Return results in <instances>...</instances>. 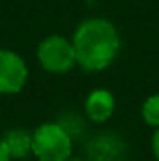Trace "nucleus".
I'll use <instances>...</instances> for the list:
<instances>
[{
  "label": "nucleus",
  "mask_w": 159,
  "mask_h": 161,
  "mask_svg": "<svg viewBox=\"0 0 159 161\" xmlns=\"http://www.w3.org/2000/svg\"><path fill=\"white\" fill-rule=\"evenodd\" d=\"M38 62L49 73H68L75 68V49L64 36H49L38 45Z\"/></svg>",
  "instance_id": "obj_3"
},
{
  "label": "nucleus",
  "mask_w": 159,
  "mask_h": 161,
  "mask_svg": "<svg viewBox=\"0 0 159 161\" xmlns=\"http://www.w3.org/2000/svg\"><path fill=\"white\" fill-rule=\"evenodd\" d=\"M73 152V137L56 122L41 124L32 133V154L38 161H68Z\"/></svg>",
  "instance_id": "obj_2"
},
{
  "label": "nucleus",
  "mask_w": 159,
  "mask_h": 161,
  "mask_svg": "<svg viewBox=\"0 0 159 161\" xmlns=\"http://www.w3.org/2000/svg\"><path fill=\"white\" fill-rule=\"evenodd\" d=\"M2 142L6 144L11 159H23L32 152V133L26 129H9Z\"/></svg>",
  "instance_id": "obj_7"
},
{
  "label": "nucleus",
  "mask_w": 159,
  "mask_h": 161,
  "mask_svg": "<svg viewBox=\"0 0 159 161\" xmlns=\"http://www.w3.org/2000/svg\"><path fill=\"white\" fill-rule=\"evenodd\" d=\"M71 43L77 64L84 71L107 69L120 53V36L116 26L101 17L84 19L75 28Z\"/></svg>",
  "instance_id": "obj_1"
},
{
  "label": "nucleus",
  "mask_w": 159,
  "mask_h": 161,
  "mask_svg": "<svg viewBox=\"0 0 159 161\" xmlns=\"http://www.w3.org/2000/svg\"><path fill=\"white\" fill-rule=\"evenodd\" d=\"M88 158L92 161H122L123 144L118 137H112V135L96 137L88 146Z\"/></svg>",
  "instance_id": "obj_6"
},
{
  "label": "nucleus",
  "mask_w": 159,
  "mask_h": 161,
  "mask_svg": "<svg viewBox=\"0 0 159 161\" xmlns=\"http://www.w3.org/2000/svg\"><path fill=\"white\" fill-rule=\"evenodd\" d=\"M0 161H11V156H9V152H8L6 144L2 142V139H0Z\"/></svg>",
  "instance_id": "obj_10"
},
{
  "label": "nucleus",
  "mask_w": 159,
  "mask_h": 161,
  "mask_svg": "<svg viewBox=\"0 0 159 161\" xmlns=\"http://www.w3.org/2000/svg\"><path fill=\"white\" fill-rule=\"evenodd\" d=\"M28 80L26 62L9 49H0V94L11 96L25 88Z\"/></svg>",
  "instance_id": "obj_4"
},
{
  "label": "nucleus",
  "mask_w": 159,
  "mask_h": 161,
  "mask_svg": "<svg viewBox=\"0 0 159 161\" xmlns=\"http://www.w3.org/2000/svg\"><path fill=\"white\" fill-rule=\"evenodd\" d=\"M68 161H79V159H71V158H69V159H68Z\"/></svg>",
  "instance_id": "obj_11"
},
{
  "label": "nucleus",
  "mask_w": 159,
  "mask_h": 161,
  "mask_svg": "<svg viewBox=\"0 0 159 161\" xmlns=\"http://www.w3.org/2000/svg\"><path fill=\"white\" fill-rule=\"evenodd\" d=\"M152 150H154V156L159 161V127H156V133L152 137Z\"/></svg>",
  "instance_id": "obj_9"
},
{
  "label": "nucleus",
  "mask_w": 159,
  "mask_h": 161,
  "mask_svg": "<svg viewBox=\"0 0 159 161\" xmlns=\"http://www.w3.org/2000/svg\"><path fill=\"white\" fill-rule=\"evenodd\" d=\"M142 118L148 125L159 127V94L150 96L144 103H142Z\"/></svg>",
  "instance_id": "obj_8"
},
{
  "label": "nucleus",
  "mask_w": 159,
  "mask_h": 161,
  "mask_svg": "<svg viewBox=\"0 0 159 161\" xmlns=\"http://www.w3.org/2000/svg\"><path fill=\"white\" fill-rule=\"evenodd\" d=\"M114 107H116L114 96L105 88H97V90L90 92L86 101H84L86 116L92 122H97V124H103V122L109 120L114 113Z\"/></svg>",
  "instance_id": "obj_5"
}]
</instances>
